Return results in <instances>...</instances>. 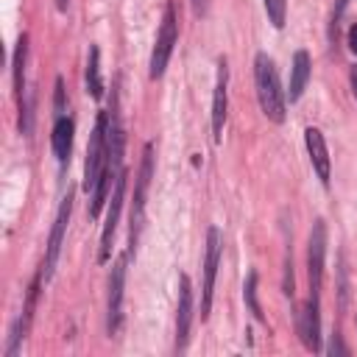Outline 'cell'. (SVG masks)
<instances>
[{
	"label": "cell",
	"instance_id": "27",
	"mask_svg": "<svg viewBox=\"0 0 357 357\" xmlns=\"http://www.w3.org/2000/svg\"><path fill=\"white\" fill-rule=\"evenodd\" d=\"M67 3H70V0H56V8H59V11H67Z\"/></svg>",
	"mask_w": 357,
	"mask_h": 357
},
{
	"label": "cell",
	"instance_id": "9",
	"mask_svg": "<svg viewBox=\"0 0 357 357\" xmlns=\"http://www.w3.org/2000/svg\"><path fill=\"white\" fill-rule=\"evenodd\" d=\"M126 170H120V176L114 178L112 187V198H109V209H106V223L100 231V248H98V262H109L112 257V243H114V231H117V220H120V209L126 201Z\"/></svg>",
	"mask_w": 357,
	"mask_h": 357
},
{
	"label": "cell",
	"instance_id": "2",
	"mask_svg": "<svg viewBox=\"0 0 357 357\" xmlns=\"http://www.w3.org/2000/svg\"><path fill=\"white\" fill-rule=\"evenodd\" d=\"M151 176H153V142H145L142 148V162H139V173L134 178V198H131V215H128V254H134L139 231H142V220H145V198H148V187H151Z\"/></svg>",
	"mask_w": 357,
	"mask_h": 357
},
{
	"label": "cell",
	"instance_id": "20",
	"mask_svg": "<svg viewBox=\"0 0 357 357\" xmlns=\"http://www.w3.org/2000/svg\"><path fill=\"white\" fill-rule=\"evenodd\" d=\"M265 6V14H268V22L273 28H284V17H287V3L284 0H262Z\"/></svg>",
	"mask_w": 357,
	"mask_h": 357
},
{
	"label": "cell",
	"instance_id": "17",
	"mask_svg": "<svg viewBox=\"0 0 357 357\" xmlns=\"http://www.w3.org/2000/svg\"><path fill=\"white\" fill-rule=\"evenodd\" d=\"M120 173L114 170V167H103V173H100V178H98V184H95V190L89 192V218H98L100 215V209H103V204L109 201V192H112V187H114V178H117Z\"/></svg>",
	"mask_w": 357,
	"mask_h": 357
},
{
	"label": "cell",
	"instance_id": "15",
	"mask_svg": "<svg viewBox=\"0 0 357 357\" xmlns=\"http://www.w3.org/2000/svg\"><path fill=\"white\" fill-rule=\"evenodd\" d=\"M73 137H75V123H73V117H67V114L56 117V123H53V134H50V148H53L59 165H67V162H70V153H73Z\"/></svg>",
	"mask_w": 357,
	"mask_h": 357
},
{
	"label": "cell",
	"instance_id": "8",
	"mask_svg": "<svg viewBox=\"0 0 357 357\" xmlns=\"http://www.w3.org/2000/svg\"><path fill=\"white\" fill-rule=\"evenodd\" d=\"M324 265H326V223L318 218L310 231L307 243V276H310V296H321L324 284Z\"/></svg>",
	"mask_w": 357,
	"mask_h": 357
},
{
	"label": "cell",
	"instance_id": "4",
	"mask_svg": "<svg viewBox=\"0 0 357 357\" xmlns=\"http://www.w3.org/2000/svg\"><path fill=\"white\" fill-rule=\"evenodd\" d=\"M176 42H178V17H176V6L167 3L165 6V14H162V22H159V33H156L153 50H151V64H148V78L151 81H156V78L165 75Z\"/></svg>",
	"mask_w": 357,
	"mask_h": 357
},
{
	"label": "cell",
	"instance_id": "23",
	"mask_svg": "<svg viewBox=\"0 0 357 357\" xmlns=\"http://www.w3.org/2000/svg\"><path fill=\"white\" fill-rule=\"evenodd\" d=\"M329 354H332V357H335V354H349V349L343 346V340H340V335H337V332L332 335V343H329Z\"/></svg>",
	"mask_w": 357,
	"mask_h": 357
},
{
	"label": "cell",
	"instance_id": "19",
	"mask_svg": "<svg viewBox=\"0 0 357 357\" xmlns=\"http://www.w3.org/2000/svg\"><path fill=\"white\" fill-rule=\"evenodd\" d=\"M243 298H245L248 310L254 312V318H257V321H262L265 315H262V307H259V298H257V271H251V273H248L245 287H243Z\"/></svg>",
	"mask_w": 357,
	"mask_h": 357
},
{
	"label": "cell",
	"instance_id": "24",
	"mask_svg": "<svg viewBox=\"0 0 357 357\" xmlns=\"http://www.w3.org/2000/svg\"><path fill=\"white\" fill-rule=\"evenodd\" d=\"M346 42H349V50H351V53H357V22L349 28V36H346Z\"/></svg>",
	"mask_w": 357,
	"mask_h": 357
},
{
	"label": "cell",
	"instance_id": "6",
	"mask_svg": "<svg viewBox=\"0 0 357 357\" xmlns=\"http://www.w3.org/2000/svg\"><path fill=\"white\" fill-rule=\"evenodd\" d=\"M220 251H223V237L218 226H209L206 231V251H204V284H201V321H206L212 310V293H215V276L220 265Z\"/></svg>",
	"mask_w": 357,
	"mask_h": 357
},
{
	"label": "cell",
	"instance_id": "18",
	"mask_svg": "<svg viewBox=\"0 0 357 357\" xmlns=\"http://www.w3.org/2000/svg\"><path fill=\"white\" fill-rule=\"evenodd\" d=\"M84 78H86V92H89L95 100H100V98H103V78H100V50H98L95 45L89 47Z\"/></svg>",
	"mask_w": 357,
	"mask_h": 357
},
{
	"label": "cell",
	"instance_id": "26",
	"mask_svg": "<svg viewBox=\"0 0 357 357\" xmlns=\"http://www.w3.org/2000/svg\"><path fill=\"white\" fill-rule=\"evenodd\" d=\"M204 6H206V0H192V11L195 14H204Z\"/></svg>",
	"mask_w": 357,
	"mask_h": 357
},
{
	"label": "cell",
	"instance_id": "25",
	"mask_svg": "<svg viewBox=\"0 0 357 357\" xmlns=\"http://www.w3.org/2000/svg\"><path fill=\"white\" fill-rule=\"evenodd\" d=\"M349 84H351V95H354V100H357V67H351V73H349Z\"/></svg>",
	"mask_w": 357,
	"mask_h": 357
},
{
	"label": "cell",
	"instance_id": "3",
	"mask_svg": "<svg viewBox=\"0 0 357 357\" xmlns=\"http://www.w3.org/2000/svg\"><path fill=\"white\" fill-rule=\"evenodd\" d=\"M109 165V112H98L95 128L89 134V145H86V162H84V181L81 190L92 192L103 167Z\"/></svg>",
	"mask_w": 357,
	"mask_h": 357
},
{
	"label": "cell",
	"instance_id": "7",
	"mask_svg": "<svg viewBox=\"0 0 357 357\" xmlns=\"http://www.w3.org/2000/svg\"><path fill=\"white\" fill-rule=\"evenodd\" d=\"M70 215H73V190H67V195L61 198L59 212H56V220H53V229H50V237H47L45 259H42V265H39L42 273H45V282H50V276H53V271H56V262H59V254H61V243H64V234H67Z\"/></svg>",
	"mask_w": 357,
	"mask_h": 357
},
{
	"label": "cell",
	"instance_id": "22",
	"mask_svg": "<svg viewBox=\"0 0 357 357\" xmlns=\"http://www.w3.org/2000/svg\"><path fill=\"white\" fill-rule=\"evenodd\" d=\"M346 6H349V0H335V11H332V36H335V31H337V22H340Z\"/></svg>",
	"mask_w": 357,
	"mask_h": 357
},
{
	"label": "cell",
	"instance_id": "21",
	"mask_svg": "<svg viewBox=\"0 0 357 357\" xmlns=\"http://www.w3.org/2000/svg\"><path fill=\"white\" fill-rule=\"evenodd\" d=\"M64 114V81L56 78V117Z\"/></svg>",
	"mask_w": 357,
	"mask_h": 357
},
{
	"label": "cell",
	"instance_id": "11",
	"mask_svg": "<svg viewBox=\"0 0 357 357\" xmlns=\"http://www.w3.org/2000/svg\"><path fill=\"white\" fill-rule=\"evenodd\" d=\"M226 106H229V64L226 56L218 59V75H215V92H212V139H223V123H226Z\"/></svg>",
	"mask_w": 357,
	"mask_h": 357
},
{
	"label": "cell",
	"instance_id": "5",
	"mask_svg": "<svg viewBox=\"0 0 357 357\" xmlns=\"http://www.w3.org/2000/svg\"><path fill=\"white\" fill-rule=\"evenodd\" d=\"M131 254H120L109 273V301H106V332L114 337L123 326V290H126V271Z\"/></svg>",
	"mask_w": 357,
	"mask_h": 357
},
{
	"label": "cell",
	"instance_id": "1",
	"mask_svg": "<svg viewBox=\"0 0 357 357\" xmlns=\"http://www.w3.org/2000/svg\"><path fill=\"white\" fill-rule=\"evenodd\" d=\"M254 84H257V100L262 114L271 123H284L287 117V95L282 89L276 64L268 53H257L254 56Z\"/></svg>",
	"mask_w": 357,
	"mask_h": 357
},
{
	"label": "cell",
	"instance_id": "12",
	"mask_svg": "<svg viewBox=\"0 0 357 357\" xmlns=\"http://www.w3.org/2000/svg\"><path fill=\"white\" fill-rule=\"evenodd\" d=\"M190 324H192V284L190 276H178V304H176V351L187 349L190 340Z\"/></svg>",
	"mask_w": 357,
	"mask_h": 357
},
{
	"label": "cell",
	"instance_id": "10",
	"mask_svg": "<svg viewBox=\"0 0 357 357\" xmlns=\"http://www.w3.org/2000/svg\"><path fill=\"white\" fill-rule=\"evenodd\" d=\"M321 296H310L298 315H296V332L304 343V349L310 351H321Z\"/></svg>",
	"mask_w": 357,
	"mask_h": 357
},
{
	"label": "cell",
	"instance_id": "13",
	"mask_svg": "<svg viewBox=\"0 0 357 357\" xmlns=\"http://www.w3.org/2000/svg\"><path fill=\"white\" fill-rule=\"evenodd\" d=\"M304 145H307V153H310V162H312L315 176H318L321 184L326 187V184H329V176H332V159H329L326 139H324L321 128H315V126L304 128Z\"/></svg>",
	"mask_w": 357,
	"mask_h": 357
},
{
	"label": "cell",
	"instance_id": "16",
	"mask_svg": "<svg viewBox=\"0 0 357 357\" xmlns=\"http://www.w3.org/2000/svg\"><path fill=\"white\" fill-rule=\"evenodd\" d=\"M25 61H28V33H20L17 47H14V59H11V70H14V98H17V106L28 98V89H25Z\"/></svg>",
	"mask_w": 357,
	"mask_h": 357
},
{
	"label": "cell",
	"instance_id": "14",
	"mask_svg": "<svg viewBox=\"0 0 357 357\" xmlns=\"http://www.w3.org/2000/svg\"><path fill=\"white\" fill-rule=\"evenodd\" d=\"M310 73H312V59H310V53H307V50H296V53H293V64H290V84H287V89H284V95H287L290 103H296V100L304 95L307 81H310Z\"/></svg>",
	"mask_w": 357,
	"mask_h": 357
}]
</instances>
